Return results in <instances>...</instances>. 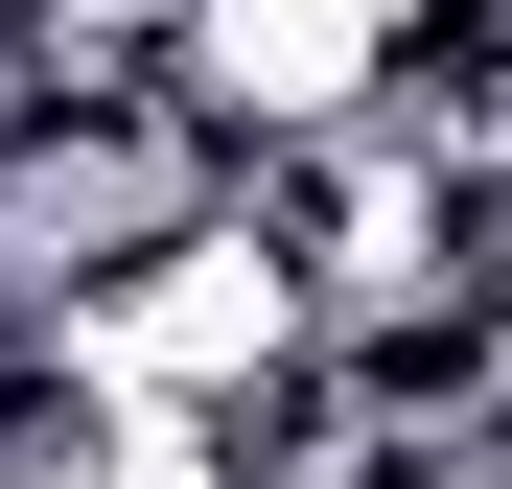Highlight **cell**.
Masks as SVG:
<instances>
[{
	"label": "cell",
	"mask_w": 512,
	"mask_h": 489,
	"mask_svg": "<svg viewBox=\"0 0 512 489\" xmlns=\"http://www.w3.org/2000/svg\"><path fill=\"white\" fill-rule=\"evenodd\" d=\"M70 350L117 373V420H280V396L326 373V303L280 280L256 210H187L163 257H117L94 303H70Z\"/></svg>",
	"instance_id": "6da1fadb"
}]
</instances>
